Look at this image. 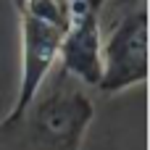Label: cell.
I'll return each instance as SVG.
<instances>
[{
  "mask_svg": "<svg viewBox=\"0 0 150 150\" xmlns=\"http://www.w3.org/2000/svg\"><path fill=\"white\" fill-rule=\"evenodd\" d=\"M92 119L87 87L55 66L21 111L0 119V150H82Z\"/></svg>",
  "mask_w": 150,
  "mask_h": 150,
  "instance_id": "obj_1",
  "label": "cell"
},
{
  "mask_svg": "<svg viewBox=\"0 0 150 150\" xmlns=\"http://www.w3.org/2000/svg\"><path fill=\"white\" fill-rule=\"evenodd\" d=\"M148 79V5L103 32V74L95 90L119 95Z\"/></svg>",
  "mask_w": 150,
  "mask_h": 150,
  "instance_id": "obj_2",
  "label": "cell"
},
{
  "mask_svg": "<svg viewBox=\"0 0 150 150\" xmlns=\"http://www.w3.org/2000/svg\"><path fill=\"white\" fill-rule=\"evenodd\" d=\"M16 18H18V37H21V76H18V90L8 113L21 111L42 87V82L50 76V71L55 69L58 45L63 37L61 29L32 18L29 13L18 8H16Z\"/></svg>",
  "mask_w": 150,
  "mask_h": 150,
  "instance_id": "obj_3",
  "label": "cell"
},
{
  "mask_svg": "<svg viewBox=\"0 0 150 150\" xmlns=\"http://www.w3.org/2000/svg\"><path fill=\"white\" fill-rule=\"evenodd\" d=\"M55 66L82 87H98L103 74V29L92 11H74L61 45Z\"/></svg>",
  "mask_w": 150,
  "mask_h": 150,
  "instance_id": "obj_4",
  "label": "cell"
},
{
  "mask_svg": "<svg viewBox=\"0 0 150 150\" xmlns=\"http://www.w3.org/2000/svg\"><path fill=\"white\" fill-rule=\"evenodd\" d=\"M105 0H71L74 11H92V13H100Z\"/></svg>",
  "mask_w": 150,
  "mask_h": 150,
  "instance_id": "obj_6",
  "label": "cell"
},
{
  "mask_svg": "<svg viewBox=\"0 0 150 150\" xmlns=\"http://www.w3.org/2000/svg\"><path fill=\"white\" fill-rule=\"evenodd\" d=\"M145 5H148L145 0H105L103 8H100V13H98L100 29L105 32V29L113 26L119 18H124V16H129V13H134L137 8H145Z\"/></svg>",
  "mask_w": 150,
  "mask_h": 150,
  "instance_id": "obj_5",
  "label": "cell"
}]
</instances>
